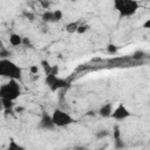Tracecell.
Returning <instances> with one entry per match:
<instances>
[{
	"mask_svg": "<svg viewBox=\"0 0 150 150\" xmlns=\"http://www.w3.org/2000/svg\"><path fill=\"white\" fill-rule=\"evenodd\" d=\"M0 76L19 81L22 76V69L11 59H0Z\"/></svg>",
	"mask_w": 150,
	"mask_h": 150,
	"instance_id": "obj_1",
	"label": "cell"
},
{
	"mask_svg": "<svg viewBox=\"0 0 150 150\" xmlns=\"http://www.w3.org/2000/svg\"><path fill=\"white\" fill-rule=\"evenodd\" d=\"M21 95V87L18 81L8 80V82L0 86V98L15 101Z\"/></svg>",
	"mask_w": 150,
	"mask_h": 150,
	"instance_id": "obj_2",
	"label": "cell"
},
{
	"mask_svg": "<svg viewBox=\"0 0 150 150\" xmlns=\"http://www.w3.org/2000/svg\"><path fill=\"white\" fill-rule=\"evenodd\" d=\"M139 7L138 1L136 0H115L114 8L117 11L121 18H129L132 16Z\"/></svg>",
	"mask_w": 150,
	"mask_h": 150,
	"instance_id": "obj_3",
	"label": "cell"
},
{
	"mask_svg": "<svg viewBox=\"0 0 150 150\" xmlns=\"http://www.w3.org/2000/svg\"><path fill=\"white\" fill-rule=\"evenodd\" d=\"M50 117H52L54 125L57 128H64V127H68L75 122V120L68 112H66L62 109H55L52 112Z\"/></svg>",
	"mask_w": 150,
	"mask_h": 150,
	"instance_id": "obj_4",
	"label": "cell"
},
{
	"mask_svg": "<svg viewBox=\"0 0 150 150\" xmlns=\"http://www.w3.org/2000/svg\"><path fill=\"white\" fill-rule=\"evenodd\" d=\"M45 82H46V84L49 87V89L52 91H56V90L63 89V88L68 87V84H69V81L68 80L62 79V77H59L57 75H54V74H50V73L46 75Z\"/></svg>",
	"mask_w": 150,
	"mask_h": 150,
	"instance_id": "obj_5",
	"label": "cell"
},
{
	"mask_svg": "<svg viewBox=\"0 0 150 150\" xmlns=\"http://www.w3.org/2000/svg\"><path fill=\"white\" fill-rule=\"evenodd\" d=\"M130 116H131V112L128 110V108L124 104H120L118 107L112 109V112H111L110 117H112L116 121H124Z\"/></svg>",
	"mask_w": 150,
	"mask_h": 150,
	"instance_id": "obj_6",
	"label": "cell"
},
{
	"mask_svg": "<svg viewBox=\"0 0 150 150\" xmlns=\"http://www.w3.org/2000/svg\"><path fill=\"white\" fill-rule=\"evenodd\" d=\"M39 128L42 129V130L50 131V130H54L56 127L54 125L50 115H48L47 112H42V116H41L40 122H39Z\"/></svg>",
	"mask_w": 150,
	"mask_h": 150,
	"instance_id": "obj_7",
	"label": "cell"
},
{
	"mask_svg": "<svg viewBox=\"0 0 150 150\" xmlns=\"http://www.w3.org/2000/svg\"><path fill=\"white\" fill-rule=\"evenodd\" d=\"M112 136H114V139H115V148L116 149H122L124 146V143L122 141V137H121V131H120V127L116 125L114 128V131H112Z\"/></svg>",
	"mask_w": 150,
	"mask_h": 150,
	"instance_id": "obj_8",
	"label": "cell"
},
{
	"mask_svg": "<svg viewBox=\"0 0 150 150\" xmlns=\"http://www.w3.org/2000/svg\"><path fill=\"white\" fill-rule=\"evenodd\" d=\"M98 115L101 117H110L112 112V104L111 103H105L98 109Z\"/></svg>",
	"mask_w": 150,
	"mask_h": 150,
	"instance_id": "obj_9",
	"label": "cell"
},
{
	"mask_svg": "<svg viewBox=\"0 0 150 150\" xmlns=\"http://www.w3.org/2000/svg\"><path fill=\"white\" fill-rule=\"evenodd\" d=\"M41 19L43 22L46 23H52V22H56V19H55V15H54V11H45L41 15Z\"/></svg>",
	"mask_w": 150,
	"mask_h": 150,
	"instance_id": "obj_10",
	"label": "cell"
},
{
	"mask_svg": "<svg viewBox=\"0 0 150 150\" xmlns=\"http://www.w3.org/2000/svg\"><path fill=\"white\" fill-rule=\"evenodd\" d=\"M9 43H11V46H13V47L21 46V45H22V36H21L20 34L12 33V34L9 35Z\"/></svg>",
	"mask_w": 150,
	"mask_h": 150,
	"instance_id": "obj_11",
	"label": "cell"
},
{
	"mask_svg": "<svg viewBox=\"0 0 150 150\" xmlns=\"http://www.w3.org/2000/svg\"><path fill=\"white\" fill-rule=\"evenodd\" d=\"M6 150H26V148L23 145H21L20 143H18L14 138H11Z\"/></svg>",
	"mask_w": 150,
	"mask_h": 150,
	"instance_id": "obj_12",
	"label": "cell"
},
{
	"mask_svg": "<svg viewBox=\"0 0 150 150\" xmlns=\"http://www.w3.org/2000/svg\"><path fill=\"white\" fill-rule=\"evenodd\" d=\"M79 22L77 21H71V22H68L66 25V32L69 33V34H73V33H76L77 28H79Z\"/></svg>",
	"mask_w": 150,
	"mask_h": 150,
	"instance_id": "obj_13",
	"label": "cell"
},
{
	"mask_svg": "<svg viewBox=\"0 0 150 150\" xmlns=\"http://www.w3.org/2000/svg\"><path fill=\"white\" fill-rule=\"evenodd\" d=\"M2 100V98H1ZM14 105H15V103H14V101H11V100H2V109L5 110V111H12V109L14 108Z\"/></svg>",
	"mask_w": 150,
	"mask_h": 150,
	"instance_id": "obj_14",
	"label": "cell"
},
{
	"mask_svg": "<svg viewBox=\"0 0 150 150\" xmlns=\"http://www.w3.org/2000/svg\"><path fill=\"white\" fill-rule=\"evenodd\" d=\"M89 28H90V26H89L88 23H82V25H79V28H77L76 33H79V34H83V33L88 32V30H89Z\"/></svg>",
	"mask_w": 150,
	"mask_h": 150,
	"instance_id": "obj_15",
	"label": "cell"
},
{
	"mask_svg": "<svg viewBox=\"0 0 150 150\" xmlns=\"http://www.w3.org/2000/svg\"><path fill=\"white\" fill-rule=\"evenodd\" d=\"M11 55H12V53L8 49H6L4 47L0 48V59H8Z\"/></svg>",
	"mask_w": 150,
	"mask_h": 150,
	"instance_id": "obj_16",
	"label": "cell"
},
{
	"mask_svg": "<svg viewBox=\"0 0 150 150\" xmlns=\"http://www.w3.org/2000/svg\"><path fill=\"white\" fill-rule=\"evenodd\" d=\"M41 64H42V67H43V69H45L46 75H47V74H49V73H50V70H52V67H53V66H50V64H49V62H48V61H46V60H42V61H41Z\"/></svg>",
	"mask_w": 150,
	"mask_h": 150,
	"instance_id": "obj_17",
	"label": "cell"
},
{
	"mask_svg": "<svg viewBox=\"0 0 150 150\" xmlns=\"http://www.w3.org/2000/svg\"><path fill=\"white\" fill-rule=\"evenodd\" d=\"M54 15H55L56 22H57V21H61L62 18H63V13H62L61 9H54Z\"/></svg>",
	"mask_w": 150,
	"mask_h": 150,
	"instance_id": "obj_18",
	"label": "cell"
},
{
	"mask_svg": "<svg viewBox=\"0 0 150 150\" xmlns=\"http://www.w3.org/2000/svg\"><path fill=\"white\" fill-rule=\"evenodd\" d=\"M109 134H110V132H109L108 130H100V131L96 132V137H97V138H103V137L108 136Z\"/></svg>",
	"mask_w": 150,
	"mask_h": 150,
	"instance_id": "obj_19",
	"label": "cell"
},
{
	"mask_svg": "<svg viewBox=\"0 0 150 150\" xmlns=\"http://www.w3.org/2000/svg\"><path fill=\"white\" fill-rule=\"evenodd\" d=\"M116 50H117V47L115 45H109L108 46V52L109 53H116Z\"/></svg>",
	"mask_w": 150,
	"mask_h": 150,
	"instance_id": "obj_20",
	"label": "cell"
},
{
	"mask_svg": "<svg viewBox=\"0 0 150 150\" xmlns=\"http://www.w3.org/2000/svg\"><path fill=\"white\" fill-rule=\"evenodd\" d=\"M29 71H30L32 74H38V71H39L38 66H32V67L29 68Z\"/></svg>",
	"mask_w": 150,
	"mask_h": 150,
	"instance_id": "obj_21",
	"label": "cell"
},
{
	"mask_svg": "<svg viewBox=\"0 0 150 150\" xmlns=\"http://www.w3.org/2000/svg\"><path fill=\"white\" fill-rule=\"evenodd\" d=\"M22 45L23 46H29L30 45V41L28 38H22Z\"/></svg>",
	"mask_w": 150,
	"mask_h": 150,
	"instance_id": "obj_22",
	"label": "cell"
},
{
	"mask_svg": "<svg viewBox=\"0 0 150 150\" xmlns=\"http://www.w3.org/2000/svg\"><path fill=\"white\" fill-rule=\"evenodd\" d=\"M149 27H150V19H148L143 25V28H149Z\"/></svg>",
	"mask_w": 150,
	"mask_h": 150,
	"instance_id": "obj_23",
	"label": "cell"
},
{
	"mask_svg": "<svg viewBox=\"0 0 150 150\" xmlns=\"http://www.w3.org/2000/svg\"><path fill=\"white\" fill-rule=\"evenodd\" d=\"M0 109H2V100L0 98Z\"/></svg>",
	"mask_w": 150,
	"mask_h": 150,
	"instance_id": "obj_24",
	"label": "cell"
}]
</instances>
